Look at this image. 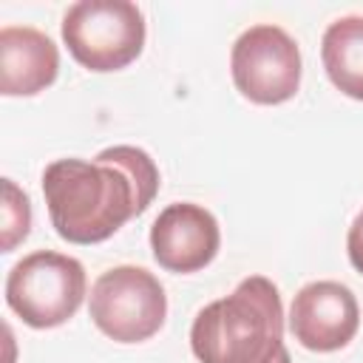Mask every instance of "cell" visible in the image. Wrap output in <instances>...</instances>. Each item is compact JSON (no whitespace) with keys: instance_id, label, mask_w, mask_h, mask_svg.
Here are the masks:
<instances>
[{"instance_id":"1","label":"cell","mask_w":363,"mask_h":363,"mask_svg":"<svg viewBox=\"0 0 363 363\" xmlns=\"http://www.w3.org/2000/svg\"><path fill=\"white\" fill-rule=\"evenodd\" d=\"M159 193L156 162L133 145H113L96 159H57L43 170V196L57 235L99 244L145 213Z\"/></svg>"},{"instance_id":"2","label":"cell","mask_w":363,"mask_h":363,"mask_svg":"<svg viewBox=\"0 0 363 363\" xmlns=\"http://www.w3.org/2000/svg\"><path fill=\"white\" fill-rule=\"evenodd\" d=\"M190 349L199 363H292L278 286L250 275L227 298L207 303L193 318Z\"/></svg>"},{"instance_id":"12","label":"cell","mask_w":363,"mask_h":363,"mask_svg":"<svg viewBox=\"0 0 363 363\" xmlns=\"http://www.w3.org/2000/svg\"><path fill=\"white\" fill-rule=\"evenodd\" d=\"M346 252H349L352 267L363 275V210L354 216V221H352V227H349V235H346Z\"/></svg>"},{"instance_id":"5","label":"cell","mask_w":363,"mask_h":363,"mask_svg":"<svg viewBox=\"0 0 363 363\" xmlns=\"http://www.w3.org/2000/svg\"><path fill=\"white\" fill-rule=\"evenodd\" d=\"M88 312L94 326L116 343H142L153 337L167 318V295L145 267L105 269L94 286Z\"/></svg>"},{"instance_id":"4","label":"cell","mask_w":363,"mask_h":363,"mask_svg":"<svg viewBox=\"0 0 363 363\" xmlns=\"http://www.w3.org/2000/svg\"><path fill=\"white\" fill-rule=\"evenodd\" d=\"M62 43L88 71H119L145 48L142 9L130 0H79L62 14Z\"/></svg>"},{"instance_id":"9","label":"cell","mask_w":363,"mask_h":363,"mask_svg":"<svg viewBox=\"0 0 363 363\" xmlns=\"http://www.w3.org/2000/svg\"><path fill=\"white\" fill-rule=\"evenodd\" d=\"M60 74V51L48 34L31 26L0 28V94L34 96Z\"/></svg>"},{"instance_id":"10","label":"cell","mask_w":363,"mask_h":363,"mask_svg":"<svg viewBox=\"0 0 363 363\" xmlns=\"http://www.w3.org/2000/svg\"><path fill=\"white\" fill-rule=\"evenodd\" d=\"M320 60L332 85L363 102V17L346 14L326 26L320 40Z\"/></svg>"},{"instance_id":"8","label":"cell","mask_w":363,"mask_h":363,"mask_svg":"<svg viewBox=\"0 0 363 363\" xmlns=\"http://www.w3.org/2000/svg\"><path fill=\"white\" fill-rule=\"evenodd\" d=\"M221 244L216 216L193 201L167 204L150 227V250L162 269L190 275L204 269Z\"/></svg>"},{"instance_id":"6","label":"cell","mask_w":363,"mask_h":363,"mask_svg":"<svg viewBox=\"0 0 363 363\" xmlns=\"http://www.w3.org/2000/svg\"><path fill=\"white\" fill-rule=\"evenodd\" d=\"M233 82L255 105H281L301 88V48L272 23L250 26L230 54Z\"/></svg>"},{"instance_id":"7","label":"cell","mask_w":363,"mask_h":363,"mask_svg":"<svg viewBox=\"0 0 363 363\" xmlns=\"http://www.w3.org/2000/svg\"><path fill=\"white\" fill-rule=\"evenodd\" d=\"M360 326L354 292L337 281H312L298 289L289 306V332L309 352L343 349Z\"/></svg>"},{"instance_id":"3","label":"cell","mask_w":363,"mask_h":363,"mask_svg":"<svg viewBox=\"0 0 363 363\" xmlns=\"http://www.w3.org/2000/svg\"><path fill=\"white\" fill-rule=\"evenodd\" d=\"M85 267L62 252L37 250L17 261L6 278L9 309L31 329H54L77 315L85 301Z\"/></svg>"},{"instance_id":"11","label":"cell","mask_w":363,"mask_h":363,"mask_svg":"<svg viewBox=\"0 0 363 363\" xmlns=\"http://www.w3.org/2000/svg\"><path fill=\"white\" fill-rule=\"evenodd\" d=\"M31 230V201L11 182L3 179V252H11Z\"/></svg>"}]
</instances>
